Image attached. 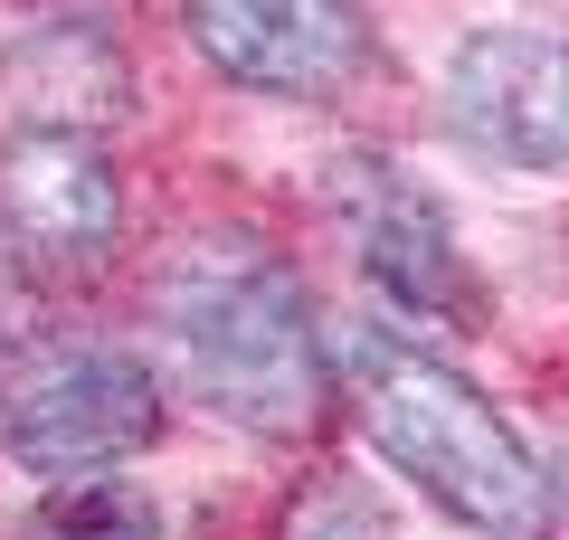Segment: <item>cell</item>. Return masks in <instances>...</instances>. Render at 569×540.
I'll return each mask as SVG.
<instances>
[{
  "label": "cell",
  "instance_id": "obj_2",
  "mask_svg": "<svg viewBox=\"0 0 569 540\" xmlns=\"http://www.w3.org/2000/svg\"><path fill=\"white\" fill-rule=\"evenodd\" d=\"M162 351H171L190 399L209 418L247 427V437H305L323 418L332 370H323V341H313V313L295 294V276L276 257H257V247L209 238L171 276Z\"/></svg>",
  "mask_w": 569,
  "mask_h": 540
},
{
  "label": "cell",
  "instance_id": "obj_3",
  "mask_svg": "<svg viewBox=\"0 0 569 540\" xmlns=\"http://www.w3.org/2000/svg\"><path fill=\"white\" fill-rule=\"evenodd\" d=\"M162 437V380L133 351H58L10 399V456L48 483H104Z\"/></svg>",
  "mask_w": 569,
  "mask_h": 540
},
{
  "label": "cell",
  "instance_id": "obj_1",
  "mask_svg": "<svg viewBox=\"0 0 569 540\" xmlns=\"http://www.w3.org/2000/svg\"><path fill=\"white\" fill-rule=\"evenodd\" d=\"M342 380L361 399V427L427 502H447L456 521H475L485 540H550V474L531 464V446L493 418V399L475 380H456L437 351L418 341L361 332L342 341Z\"/></svg>",
  "mask_w": 569,
  "mask_h": 540
},
{
  "label": "cell",
  "instance_id": "obj_9",
  "mask_svg": "<svg viewBox=\"0 0 569 540\" xmlns=\"http://www.w3.org/2000/svg\"><path fill=\"white\" fill-rule=\"evenodd\" d=\"M20 313V257H10V238H0V322Z\"/></svg>",
  "mask_w": 569,
  "mask_h": 540
},
{
  "label": "cell",
  "instance_id": "obj_10",
  "mask_svg": "<svg viewBox=\"0 0 569 540\" xmlns=\"http://www.w3.org/2000/svg\"><path fill=\"white\" fill-rule=\"evenodd\" d=\"M550 521H569V456H560V474H550Z\"/></svg>",
  "mask_w": 569,
  "mask_h": 540
},
{
  "label": "cell",
  "instance_id": "obj_5",
  "mask_svg": "<svg viewBox=\"0 0 569 540\" xmlns=\"http://www.w3.org/2000/svg\"><path fill=\"white\" fill-rule=\"evenodd\" d=\"M190 48L257 96H332L361 77L370 29L351 0H181Z\"/></svg>",
  "mask_w": 569,
  "mask_h": 540
},
{
  "label": "cell",
  "instance_id": "obj_7",
  "mask_svg": "<svg viewBox=\"0 0 569 540\" xmlns=\"http://www.w3.org/2000/svg\"><path fill=\"white\" fill-rule=\"evenodd\" d=\"M0 228L48 266H96L123 238V190L96 133L29 123V133L0 142Z\"/></svg>",
  "mask_w": 569,
  "mask_h": 540
},
{
  "label": "cell",
  "instance_id": "obj_4",
  "mask_svg": "<svg viewBox=\"0 0 569 540\" xmlns=\"http://www.w3.org/2000/svg\"><path fill=\"white\" fill-rule=\"evenodd\" d=\"M456 133L503 171H560L569 161V39L550 29H475L447 67Z\"/></svg>",
  "mask_w": 569,
  "mask_h": 540
},
{
  "label": "cell",
  "instance_id": "obj_8",
  "mask_svg": "<svg viewBox=\"0 0 569 540\" xmlns=\"http://www.w3.org/2000/svg\"><path fill=\"white\" fill-rule=\"evenodd\" d=\"M20 540H162V512L123 483H58Z\"/></svg>",
  "mask_w": 569,
  "mask_h": 540
},
{
  "label": "cell",
  "instance_id": "obj_6",
  "mask_svg": "<svg viewBox=\"0 0 569 540\" xmlns=\"http://www.w3.org/2000/svg\"><path fill=\"white\" fill-rule=\"evenodd\" d=\"M332 209H342V238H351V257H361V276L380 284L399 313H427V322L475 313V276H466V257H456V238H447V209L427 200L408 171L351 161V171L332 180Z\"/></svg>",
  "mask_w": 569,
  "mask_h": 540
}]
</instances>
